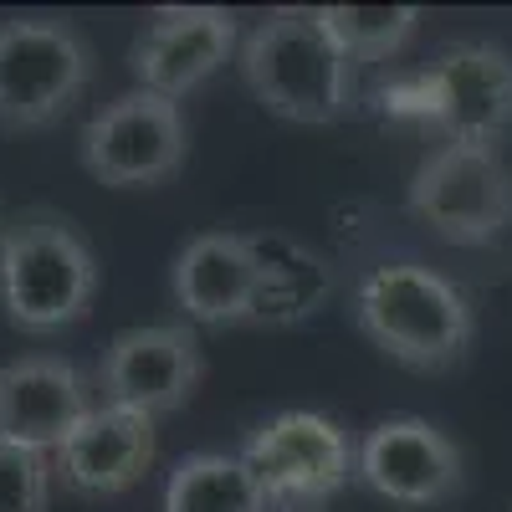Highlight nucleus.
I'll use <instances>...</instances> for the list:
<instances>
[{
	"instance_id": "1",
	"label": "nucleus",
	"mask_w": 512,
	"mask_h": 512,
	"mask_svg": "<svg viewBox=\"0 0 512 512\" xmlns=\"http://www.w3.org/2000/svg\"><path fill=\"white\" fill-rule=\"evenodd\" d=\"M354 318L369 344L410 374L456 369L477 338V313L466 292L420 262L374 267L354 292Z\"/></svg>"
},
{
	"instance_id": "2",
	"label": "nucleus",
	"mask_w": 512,
	"mask_h": 512,
	"mask_svg": "<svg viewBox=\"0 0 512 512\" xmlns=\"http://www.w3.org/2000/svg\"><path fill=\"white\" fill-rule=\"evenodd\" d=\"M98 256L62 210L31 205L0 231V308L21 333H62L93 313Z\"/></svg>"
},
{
	"instance_id": "3",
	"label": "nucleus",
	"mask_w": 512,
	"mask_h": 512,
	"mask_svg": "<svg viewBox=\"0 0 512 512\" xmlns=\"http://www.w3.org/2000/svg\"><path fill=\"white\" fill-rule=\"evenodd\" d=\"M241 82L287 123H338L354 103V62L333 47L318 11L282 6L256 21L236 52Z\"/></svg>"
},
{
	"instance_id": "4",
	"label": "nucleus",
	"mask_w": 512,
	"mask_h": 512,
	"mask_svg": "<svg viewBox=\"0 0 512 512\" xmlns=\"http://www.w3.org/2000/svg\"><path fill=\"white\" fill-rule=\"evenodd\" d=\"M93 82V47L62 16L0 21V128L31 134L72 113Z\"/></svg>"
},
{
	"instance_id": "5",
	"label": "nucleus",
	"mask_w": 512,
	"mask_h": 512,
	"mask_svg": "<svg viewBox=\"0 0 512 512\" xmlns=\"http://www.w3.org/2000/svg\"><path fill=\"white\" fill-rule=\"evenodd\" d=\"M185 154V108L144 88L103 103L82 128V169L108 190H154L180 175Z\"/></svg>"
},
{
	"instance_id": "6",
	"label": "nucleus",
	"mask_w": 512,
	"mask_h": 512,
	"mask_svg": "<svg viewBox=\"0 0 512 512\" xmlns=\"http://www.w3.org/2000/svg\"><path fill=\"white\" fill-rule=\"evenodd\" d=\"M410 216L451 241L487 246L512 221V175L492 144H441L410 180Z\"/></svg>"
},
{
	"instance_id": "7",
	"label": "nucleus",
	"mask_w": 512,
	"mask_h": 512,
	"mask_svg": "<svg viewBox=\"0 0 512 512\" xmlns=\"http://www.w3.org/2000/svg\"><path fill=\"white\" fill-rule=\"evenodd\" d=\"M354 441L333 415L318 410H282L267 425H256L241 446V461L267 487L272 507H308L333 492H344L354 477Z\"/></svg>"
},
{
	"instance_id": "8",
	"label": "nucleus",
	"mask_w": 512,
	"mask_h": 512,
	"mask_svg": "<svg viewBox=\"0 0 512 512\" xmlns=\"http://www.w3.org/2000/svg\"><path fill=\"white\" fill-rule=\"evenodd\" d=\"M354 482L395 507H446L466 487V456L431 420L390 415L364 431L354 451Z\"/></svg>"
},
{
	"instance_id": "9",
	"label": "nucleus",
	"mask_w": 512,
	"mask_h": 512,
	"mask_svg": "<svg viewBox=\"0 0 512 512\" xmlns=\"http://www.w3.org/2000/svg\"><path fill=\"white\" fill-rule=\"evenodd\" d=\"M205 379V354L190 323H144L123 328L98 359V395L113 410L169 415L190 405Z\"/></svg>"
},
{
	"instance_id": "10",
	"label": "nucleus",
	"mask_w": 512,
	"mask_h": 512,
	"mask_svg": "<svg viewBox=\"0 0 512 512\" xmlns=\"http://www.w3.org/2000/svg\"><path fill=\"white\" fill-rule=\"evenodd\" d=\"M241 52L236 16L221 6H164L128 47V72L144 93L180 103Z\"/></svg>"
},
{
	"instance_id": "11",
	"label": "nucleus",
	"mask_w": 512,
	"mask_h": 512,
	"mask_svg": "<svg viewBox=\"0 0 512 512\" xmlns=\"http://www.w3.org/2000/svg\"><path fill=\"white\" fill-rule=\"evenodd\" d=\"M169 282H175V303L190 323L231 328L256 323L267 272L251 246V231H200L180 246Z\"/></svg>"
},
{
	"instance_id": "12",
	"label": "nucleus",
	"mask_w": 512,
	"mask_h": 512,
	"mask_svg": "<svg viewBox=\"0 0 512 512\" xmlns=\"http://www.w3.org/2000/svg\"><path fill=\"white\" fill-rule=\"evenodd\" d=\"M154 456H159V441H154L149 415L93 405L77 431L52 451V477L72 497H123L128 487H139L149 477Z\"/></svg>"
},
{
	"instance_id": "13",
	"label": "nucleus",
	"mask_w": 512,
	"mask_h": 512,
	"mask_svg": "<svg viewBox=\"0 0 512 512\" xmlns=\"http://www.w3.org/2000/svg\"><path fill=\"white\" fill-rule=\"evenodd\" d=\"M93 410L88 379L57 354H26L0 369V441L52 456Z\"/></svg>"
},
{
	"instance_id": "14",
	"label": "nucleus",
	"mask_w": 512,
	"mask_h": 512,
	"mask_svg": "<svg viewBox=\"0 0 512 512\" xmlns=\"http://www.w3.org/2000/svg\"><path fill=\"white\" fill-rule=\"evenodd\" d=\"M436 88V128L446 144H492L512 128V57L487 41H451L425 67Z\"/></svg>"
},
{
	"instance_id": "15",
	"label": "nucleus",
	"mask_w": 512,
	"mask_h": 512,
	"mask_svg": "<svg viewBox=\"0 0 512 512\" xmlns=\"http://www.w3.org/2000/svg\"><path fill=\"white\" fill-rule=\"evenodd\" d=\"M251 246H256V256H262V272H267L256 323L292 328V323L313 318L328 303L333 272H328V262L313 246L292 241V236H277V231H251Z\"/></svg>"
},
{
	"instance_id": "16",
	"label": "nucleus",
	"mask_w": 512,
	"mask_h": 512,
	"mask_svg": "<svg viewBox=\"0 0 512 512\" xmlns=\"http://www.w3.org/2000/svg\"><path fill=\"white\" fill-rule=\"evenodd\" d=\"M164 512H277L241 456L195 451L164 482Z\"/></svg>"
},
{
	"instance_id": "17",
	"label": "nucleus",
	"mask_w": 512,
	"mask_h": 512,
	"mask_svg": "<svg viewBox=\"0 0 512 512\" xmlns=\"http://www.w3.org/2000/svg\"><path fill=\"white\" fill-rule=\"evenodd\" d=\"M323 31L349 62H390L420 26L415 6H323Z\"/></svg>"
},
{
	"instance_id": "18",
	"label": "nucleus",
	"mask_w": 512,
	"mask_h": 512,
	"mask_svg": "<svg viewBox=\"0 0 512 512\" xmlns=\"http://www.w3.org/2000/svg\"><path fill=\"white\" fill-rule=\"evenodd\" d=\"M52 482V456L0 441V512H47Z\"/></svg>"
},
{
	"instance_id": "19",
	"label": "nucleus",
	"mask_w": 512,
	"mask_h": 512,
	"mask_svg": "<svg viewBox=\"0 0 512 512\" xmlns=\"http://www.w3.org/2000/svg\"><path fill=\"white\" fill-rule=\"evenodd\" d=\"M379 103L390 118H410V123H436V88L431 72H400L390 82H379Z\"/></svg>"
},
{
	"instance_id": "20",
	"label": "nucleus",
	"mask_w": 512,
	"mask_h": 512,
	"mask_svg": "<svg viewBox=\"0 0 512 512\" xmlns=\"http://www.w3.org/2000/svg\"><path fill=\"white\" fill-rule=\"evenodd\" d=\"M277 512H313V507H277Z\"/></svg>"
},
{
	"instance_id": "21",
	"label": "nucleus",
	"mask_w": 512,
	"mask_h": 512,
	"mask_svg": "<svg viewBox=\"0 0 512 512\" xmlns=\"http://www.w3.org/2000/svg\"><path fill=\"white\" fill-rule=\"evenodd\" d=\"M0 231H6V221H0Z\"/></svg>"
}]
</instances>
